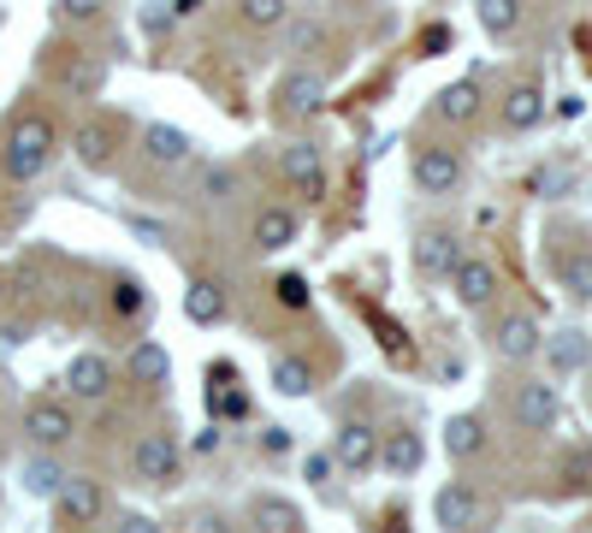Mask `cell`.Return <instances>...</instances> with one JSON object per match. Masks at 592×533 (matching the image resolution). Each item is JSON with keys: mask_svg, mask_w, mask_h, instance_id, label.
I'll use <instances>...</instances> for the list:
<instances>
[{"mask_svg": "<svg viewBox=\"0 0 592 533\" xmlns=\"http://www.w3.org/2000/svg\"><path fill=\"white\" fill-rule=\"evenodd\" d=\"M486 36H515L522 31V0H474Z\"/></svg>", "mask_w": 592, "mask_h": 533, "instance_id": "24", "label": "cell"}, {"mask_svg": "<svg viewBox=\"0 0 592 533\" xmlns=\"http://www.w3.org/2000/svg\"><path fill=\"white\" fill-rule=\"evenodd\" d=\"M557 415H562L557 385H545V380L515 385V421H522L527 433H552V427H557Z\"/></svg>", "mask_w": 592, "mask_h": 533, "instance_id": "5", "label": "cell"}, {"mask_svg": "<svg viewBox=\"0 0 592 533\" xmlns=\"http://www.w3.org/2000/svg\"><path fill=\"white\" fill-rule=\"evenodd\" d=\"M380 463L392 468V474H415L427 463V444H421V433H409V427H392V433L380 439Z\"/></svg>", "mask_w": 592, "mask_h": 533, "instance_id": "15", "label": "cell"}, {"mask_svg": "<svg viewBox=\"0 0 592 533\" xmlns=\"http://www.w3.org/2000/svg\"><path fill=\"white\" fill-rule=\"evenodd\" d=\"M451 291H456L462 309H486L492 291H498V267L480 262V255H462V262L451 267Z\"/></svg>", "mask_w": 592, "mask_h": 533, "instance_id": "6", "label": "cell"}, {"mask_svg": "<svg viewBox=\"0 0 592 533\" xmlns=\"http://www.w3.org/2000/svg\"><path fill=\"white\" fill-rule=\"evenodd\" d=\"M142 149H149L154 166H184L196 154V142L184 137L178 125H149V131H142Z\"/></svg>", "mask_w": 592, "mask_h": 533, "instance_id": "16", "label": "cell"}, {"mask_svg": "<svg viewBox=\"0 0 592 533\" xmlns=\"http://www.w3.org/2000/svg\"><path fill=\"white\" fill-rule=\"evenodd\" d=\"M539 344H545V333L533 326V314H503L498 333H492V350L503 356V362H533Z\"/></svg>", "mask_w": 592, "mask_h": 533, "instance_id": "10", "label": "cell"}, {"mask_svg": "<svg viewBox=\"0 0 592 533\" xmlns=\"http://www.w3.org/2000/svg\"><path fill=\"white\" fill-rule=\"evenodd\" d=\"M166 350H161V344H137V350H131V373H137V380L142 385H161L166 380Z\"/></svg>", "mask_w": 592, "mask_h": 533, "instance_id": "28", "label": "cell"}, {"mask_svg": "<svg viewBox=\"0 0 592 533\" xmlns=\"http://www.w3.org/2000/svg\"><path fill=\"white\" fill-rule=\"evenodd\" d=\"M456 262H462V243L451 232H427L421 243H415V267H421L427 279H451Z\"/></svg>", "mask_w": 592, "mask_h": 533, "instance_id": "13", "label": "cell"}, {"mask_svg": "<svg viewBox=\"0 0 592 533\" xmlns=\"http://www.w3.org/2000/svg\"><path fill=\"white\" fill-rule=\"evenodd\" d=\"M66 90H71V95H95V90H101V66H90V60H83V66H66Z\"/></svg>", "mask_w": 592, "mask_h": 533, "instance_id": "33", "label": "cell"}, {"mask_svg": "<svg viewBox=\"0 0 592 533\" xmlns=\"http://www.w3.org/2000/svg\"><path fill=\"white\" fill-rule=\"evenodd\" d=\"M78 161L83 166H107V131H101V125L78 131Z\"/></svg>", "mask_w": 592, "mask_h": 533, "instance_id": "32", "label": "cell"}, {"mask_svg": "<svg viewBox=\"0 0 592 533\" xmlns=\"http://www.w3.org/2000/svg\"><path fill=\"white\" fill-rule=\"evenodd\" d=\"M48 161H54V125L42 113H19L7 125V137H0V172L12 184H31L48 172Z\"/></svg>", "mask_w": 592, "mask_h": 533, "instance_id": "1", "label": "cell"}, {"mask_svg": "<svg viewBox=\"0 0 592 533\" xmlns=\"http://www.w3.org/2000/svg\"><path fill=\"white\" fill-rule=\"evenodd\" d=\"M101 510H107L101 480H90V474H66L60 493H54V515L71 522V528H83V522H101Z\"/></svg>", "mask_w": 592, "mask_h": 533, "instance_id": "3", "label": "cell"}, {"mask_svg": "<svg viewBox=\"0 0 592 533\" xmlns=\"http://www.w3.org/2000/svg\"><path fill=\"white\" fill-rule=\"evenodd\" d=\"M285 178H291L302 196H321V190H326L321 149H314V142H291V149H285Z\"/></svg>", "mask_w": 592, "mask_h": 533, "instance_id": "14", "label": "cell"}, {"mask_svg": "<svg viewBox=\"0 0 592 533\" xmlns=\"http://www.w3.org/2000/svg\"><path fill=\"white\" fill-rule=\"evenodd\" d=\"M231 190H237V172H231V166H201L196 172V196L201 201H225Z\"/></svg>", "mask_w": 592, "mask_h": 533, "instance_id": "30", "label": "cell"}, {"mask_svg": "<svg viewBox=\"0 0 592 533\" xmlns=\"http://www.w3.org/2000/svg\"><path fill=\"white\" fill-rule=\"evenodd\" d=\"M243 7V24H255V31H272V24L291 19V0H237Z\"/></svg>", "mask_w": 592, "mask_h": 533, "instance_id": "29", "label": "cell"}, {"mask_svg": "<svg viewBox=\"0 0 592 533\" xmlns=\"http://www.w3.org/2000/svg\"><path fill=\"white\" fill-rule=\"evenodd\" d=\"M24 433H31V444H42V451H60V444H71V433H78V415H71V403H60V397H36L31 409H24Z\"/></svg>", "mask_w": 592, "mask_h": 533, "instance_id": "2", "label": "cell"}, {"mask_svg": "<svg viewBox=\"0 0 592 533\" xmlns=\"http://www.w3.org/2000/svg\"><path fill=\"white\" fill-rule=\"evenodd\" d=\"M332 463L350 468V474L373 468V463H380V433H373L368 421H344L338 439H332Z\"/></svg>", "mask_w": 592, "mask_h": 533, "instance_id": "7", "label": "cell"}, {"mask_svg": "<svg viewBox=\"0 0 592 533\" xmlns=\"http://www.w3.org/2000/svg\"><path fill=\"white\" fill-rule=\"evenodd\" d=\"M196 7H201V0H172V12H178V19H190Z\"/></svg>", "mask_w": 592, "mask_h": 533, "instance_id": "37", "label": "cell"}, {"mask_svg": "<svg viewBox=\"0 0 592 533\" xmlns=\"http://www.w3.org/2000/svg\"><path fill=\"white\" fill-rule=\"evenodd\" d=\"M562 285H569V297L592 302V250H581V255H569V262H562Z\"/></svg>", "mask_w": 592, "mask_h": 533, "instance_id": "31", "label": "cell"}, {"mask_svg": "<svg viewBox=\"0 0 592 533\" xmlns=\"http://www.w3.org/2000/svg\"><path fill=\"white\" fill-rule=\"evenodd\" d=\"M297 243V213L291 208H262L255 213V250L262 255H279Z\"/></svg>", "mask_w": 592, "mask_h": 533, "instance_id": "17", "label": "cell"}, {"mask_svg": "<svg viewBox=\"0 0 592 533\" xmlns=\"http://www.w3.org/2000/svg\"><path fill=\"white\" fill-rule=\"evenodd\" d=\"M60 480H66V468L54 463V456H31V468H24V493L54 498V493H60Z\"/></svg>", "mask_w": 592, "mask_h": 533, "instance_id": "27", "label": "cell"}, {"mask_svg": "<svg viewBox=\"0 0 592 533\" xmlns=\"http://www.w3.org/2000/svg\"><path fill=\"white\" fill-rule=\"evenodd\" d=\"M60 12H66V19H95L101 0H60Z\"/></svg>", "mask_w": 592, "mask_h": 533, "instance_id": "36", "label": "cell"}, {"mask_svg": "<svg viewBox=\"0 0 592 533\" xmlns=\"http://www.w3.org/2000/svg\"><path fill=\"white\" fill-rule=\"evenodd\" d=\"M184 314H190L196 326H213V321H225V285H213V279H196V285H190V297H184Z\"/></svg>", "mask_w": 592, "mask_h": 533, "instance_id": "21", "label": "cell"}, {"mask_svg": "<svg viewBox=\"0 0 592 533\" xmlns=\"http://www.w3.org/2000/svg\"><path fill=\"white\" fill-rule=\"evenodd\" d=\"M539 350H545V356H552V368H557V373H574V368H587V356H592V344H587V333H574V326H569V333H557V338H545V344H539Z\"/></svg>", "mask_w": 592, "mask_h": 533, "instance_id": "22", "label": "cell"}, {"mask_svg": "<svg viewBox=\"0 0 592 533\" xmlns=\"http://www.w3.org/2000/svg\"><path fill=\"white\" fill-rule=\"evenodd\" d=\"M172 24H178V12H172V7H142V31H149V36L172 31Z\"/></svg>", "mask_w": 592, "mask_h": 533, "instance_id": "34", "label": "cell"}, {"mask_svg": "<svg viewBox=\"0 0 592 533\" xmlns=\"http://www.w3.org/2000/svg\"><path fill=\"white\" fill-rule=\"evenodd\" d=\"M66 392L83 397V403H101L113 392V368L101 362V356H78V362L66 368Z\"/></svg>", "mask_w": 592, "mask_h": 533, "instance_id": "12", "label": "cell"}, {"mask_svg": "<svg viewBox=\"0 0 592 533\" xmlns=\"http://www.w3.org/2000/svg\"><path fill=\"white\" fill-rule=\"evenodd\" d=\"M539 119H545V95L533 90V83H515V90L503 95V125H510V131H533Z\"/></svg>", "mask_w": 592, "mask_h": 533, "instance_id": "19", "label": "cell"}, {"mask_svg": "<svg viewBox=\"0 0 592 533\" xmlns=\"http://www.w3.org/2000/svg\"><path fill=\"white\" fill-rule=\"evenodd\" d=\"M249 522L262 528V533H297L302 528V510L291 498H255L249 503Z\"/></svg>", "mask_w": 592, "mask_h": 533, "instance_id": "20", "label": "cell"}, {"mask_svg": "<svg viewBox=\"0 0 592 533\" xmlns=\"http://www.w3.org/2000/svg\"><path fill=\"white\" fill-rule=\"evenodd\" d=\"M321 48H326V24L321 19H291L285 24V54H291V60H314Z\"/></svg>", "mask_w": 592, "mask_h": 533, "instance_id": "25", "label": "cell"}, {"mask_svg": "<svg viewBox=\"0 0 592 533\" xmlns=\"http://www.w3.org/2000/svg\"><path fill=\"white\" fill-rule=\"evenodd\" d=\"M415 184L427 196H451L462 184V154L456 149H415Z\"/></svg>", "mask_w": 592, "mask_h": 533, "instance_id": "8", "label": "cell"}, {"mask_svg": "<svg viewBox=\"0 0 592 533\" xmlns=\"http://www.w3.org/2000/svg\"><path fill=\"white\" fill-rule=\"evenodd\" d=\"M279 107L291 113V119H309V113H321V107H326V78H321V71H309V66L285 71V83H279Z\"/></svg>", "mask_w": 592, "mask_h": 533, "instance_id": "9", "label": "cell"}, {"mask_svg": "<svg viewBox=\"0 0 592 533\" xmlns=\"http://www.w3.org/2000/svg\"><path fill=\"white\" fill-rule=\"evenodd\" d=\"M444 451H451V456H480L486 451L480 415H451V427H444Z\"/></svg>", "mask_w": 592, "mask_h": 533, "instance_id": "23", "label": "cell"}, {"mask_svg": "<svg viewBox=\"0 0 592 533\" xmlns=\"http://www.w3.org/2000/svg\"><path fill=\"white\" fill-rule=\"evenodd\" d=\"M0 302H7V279H0Z\"/></svg>", "mask_w": 592, "mask_h": 533, "instance_id": "38", "label": "cell"}, {"mask_svg": "<svg viewBox=\"0 0 592 533\" xmlns=\"http://www.w3.org/2000/svg\"><path fill=\"white\" fill-rule=\"evenodd\" d=\"M432 522H439V528H474V522H480V498H474V486H462V480L439 486V493H432Z\"/></svg>", "mask_w": 592, "mask_h": 533, "instance_id": "11", "label": "cell"}, {"mask_svg": "<svg viewBox=\"0 0 592 533\" xmlns=\"http://www.w3.org/2000/svg\"><path fill=\"white\" fill-rule=\"evenodd\" d=\"M131 468H137V480L172 486V480H178V444H172L166 433H142L131 444Z\"/></svg>", "mask_w": 592, "mask_h": 533, "instance_id": "4", "label": "cell"}, {"mask_svg": "<svg viewBox=\"0 0 592 533\" xmlns=\"http://www.w3.org/2000/svg\"><path fill=\"white\" fill-rule=\"evenodd\" d=\"M272 291H279L285 309H309V285H302V279H279Z\"/></svg>", "mask_w": 592, "mask_h": 533, "instance_id": "35", "label": "cell"}, {"mask_svg": "<svg viewBox=\"0 0 592 533\" xmlns=\"http://www.w3.org/2000/svg\"><path fill=\"white\" fill-rule=\"evenodd\" d=\"M432 113H439L444 125H468L474 113H480V83H451V90H439V101H432Z\"/></svg>", "mask_w": 592, "mask_h": 533, "instance_id": "18", "label": "cell"}, {"mask_svg": "<svg viewBox=\"0 0 592 533\" xmlns=\"http://www.w3.org/2000/svg\"><path fill=\"white\" fill-rule=\"evenodd\" d=\"M314 385V368L302 356H272V392L279 397H302Z\"/></svg>", "mask_w": 592, "mask_h": 533, "instance_id": "26", "label": "cell"}]
</instances>
